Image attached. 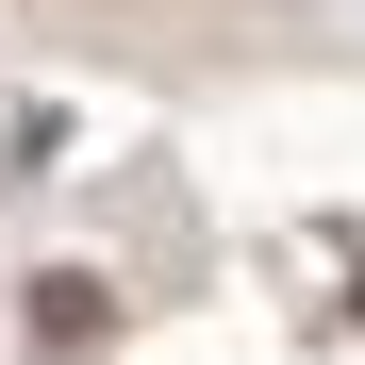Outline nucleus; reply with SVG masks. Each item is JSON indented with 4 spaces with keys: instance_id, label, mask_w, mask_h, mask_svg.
Here are the masks:
<instances>
[{
    "instance_id": "f257e3e1",
    "label": "nucleus",
    "mask_w": 365,
    "mask_h": 365,
    "mask_svg": "<svg viewBox=\"0 0 365 365\" xmlns=\"http://www.w3.org/2000/svg\"><path fill=\"white\" fill-rule=\"evenodd\" d=\"M83 332H100V282H83V266L34 282V349H83Z\"/></svg>"
}]
</instances>
